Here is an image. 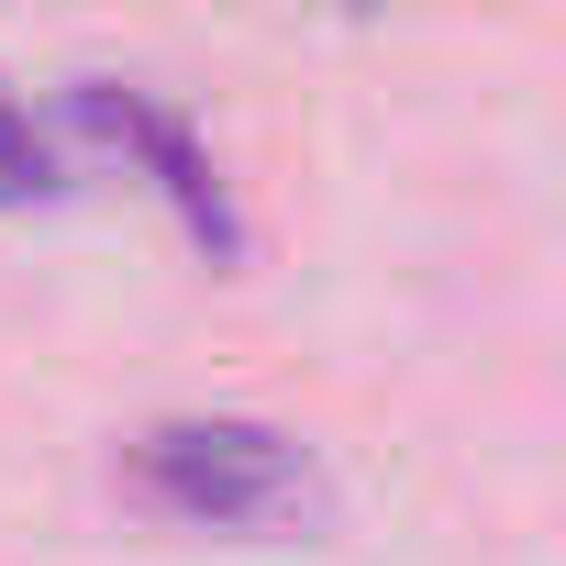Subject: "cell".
Listing matches in <instances>:
<instances>
[{"instance_id": "cell-1", "label": "cell", "mask_w": 566, "mask_h": 566, "mask_svg": "<svg viewBox=\"0 0 566 566\" xmlns=\"http://www.w3.org/2000/svg\"><path fill=\"white\" fill-rule=\"evenodd\" d=\"M123 478H134L145 511H167L189 533H290V522H312V455L277 422H244V411L145 422Z\"/></svg>"}, {"instance_id": "cell-2", "label": "cell", "mask_w": 566, "mask_h": 566, "mask_svg": "<svg viewBox=\"0 0 566 566\" xmlns=\"http://www.w3.org/2000/svg\"><path fill=\"white\" fill-rule=\"evenodd\" d=\"M78 123L101 134V145H123L145 178H156V200L211 244V255H233L244 233H233V200H222V167H211V145L156 101V90H134V78H78Z\"/></svg>"}, {"instance_id": "cell-3", "label": "cell", "mask_w": 566, "mask_h": 566, "mask_svg": "<svg viewBox=\"0 0 566 566\" xmlns=\"http://www.w3.org/2000/svg\"><path fill=\"white\" fill-rule=\"evenodd\" d=\"M45 189H56V156H45L34 112L12 101V78H0V211H34Z\"/></svg>"}]
</instances>
